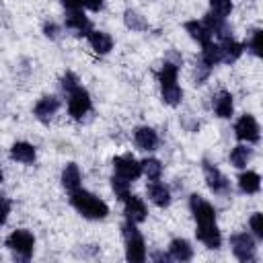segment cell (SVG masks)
Wrapping results in <instances>:
<instances>
[{"label": "cell", "instance_id": "obj_1", "mask_svg": "<svg viewBox=\"0 0 263 263\" xmlns=\"http://www.w3.org/2000/svg\"><path fill=\"white\" fill-rule=\"evenodd\" d=\"M189 208H191V214L195 218V224H197V238L208 247V249H220L222 245V236H220V230H218V224H216V210L210 201H205L201 195L193 193L189 197Z\"/></svg>", "mask_w": 263, "mask_h": 263}, {"label": "cell", "instance_id": "obj_2", "mask_svg": "<svg viewBox=\"0 0 263 263\" xmlns=\"http://www.w3.org/2000/svg\"><path fill=\"white\" fill-rule=\"evenodd\" d=\"M70 203L78 214H82L88 220H103L109 214V205L103 199H99L97 195H92L80 187L70 191Z\"/></svg>", "mask_w": 263, "mask_h": 263}, {"label": "cell", "instance_id": "obj_3", "mask_svg": "<svg viewBox=\"0 0 263 263\" xmlns=\"http://www.w3.org/2000/svg\"><path fill=\"white\" fill-rule=\"evenodd\" d=\"M121 232H123V240H125V259L129 263L146 261V242H144L140 230L136 228V224L127 220L121 226Z\"/></svg>", "mask_w": 263, "mask_h": 263}, {"label": "cell", "instance_id": "obj_4", "mask_svg": "<svg viewBox=\"0 0 263 263\" xmlns=\"http://www.w3.org/2000/svg\"><path fill=\"white\" fill-rule=\"evenodd\" d=\"M6 247L16 261H29L33 255V249H35V238L29 230L18 228L6 236Z\"/></svg>", "mask_w": 263, "mask_h": 263}, {"label": "cell", "instance_id": "obj_5", "mask_svg": "<svg viewBox=\"0 0 263 263\" xmlns=\"http://www.w3.org/2000/svg\"><path fill=\"white\" fill-rule=\"evenodd\" d=\"M230 247L232 253L238 261L242 263H255L257 261V247H255V238L249 232H236L230 236Z\"/></svg>", "mask_w": 263, "mask_h": 263}, {"label": "cell", "instance_id": "obj_6", "mask_svg": "<svg viewBox=\"0 0 263 263\" xmlns=\"http://www.w3.org/2000/svg\"><path fill=\"white\" fill-rule=\"evenodd\" d=\"M203 175H205V183H208V187L216 193V195H230V181L226 179V175L220 171V168H216L212 162H208V160H203Z\"/></svg>", "mask_w": 263, "mask_h": 263}, {"label": "cell", "instance_id": "obj_7", "mask_svg": "<svg viewBox=\"0 0 263 263\" xmlns=\"http://www.w3.org/2000/svg\"><path fill=\"white\" fill-rule=\"evenodd\" d=\"M113 171L117 177L125 179V181H136L142 175V164L132 156V154H121L113 158Z\"/></svg>", "mask_w": 263, "mask_h": 263}, {"label": "cell", "instance_id": "obj_8", "mask_svg": "<svg viewBox=\"0 0 263 263\" xmlns=\"http://www.w3.org/2000/svg\"><path fill=\"white\" fill-rule=\"evenodd\" d=\"M234 136L240 142H249V144H257L259 142V123L253 115L245 113L236 119L234 123Z\"/></svg>", "mask_w": 263, "mask_h": 263}, {"label": "cell", "instance_id": "obj_9", "mask_svg": "<svg viewBox=\"0 0 263 263\" xmlns=\"http://www.w3.org/2000/svg\"><path fill=\"white\" fill-rule=\"evenodd\" d=\"M88 111H90V95L82 86H76L72 92H68V113L74 119H82Z\"/></svg>", "mask_w": 263, "mask_h": 263}, {"label": "cell", "instance_id": "obj_10", "mask_svg": "<svg viewBox=\"0 0 263 263\" xmlns=\"http://www.w3.org/2000/svg\"><path fill=\"white\" fill-rule=\"evenodd\" d=\"M123 208H125V218L129 220V222H134V224H140V222H144L146 220V216H148V210H146V205H144V201L138 197V195H132V193H127L123 199Z\"/></svg>", "mask_w": 263, "mask_h": 263}, {"label": "cell", "instance_id": "obj_11", "mask_svg": "<svg viewBox=\"0 0 263 263\" xmlns=\"http://www.w3.org/2000/svg\"><path fill=\"white\" fill-rule=\"evenodd\" d=\"M58 109H60V99L49 95V97H43V99L37 101V105L33 107V115H35L39 121L49 123L51 117L58 113Z\"/></svg>", "mask_w": 263, "mask_h": 263}, {"label": "cell", "instance_id": "obj_12", "mask_svg": "<svg viewBox=\"0 0 263 263\" xmlns=\"http://www.w3.org/2000/svg\"><path fill=\"white\" fill-rule=\"evenodd\" d=\"M66 27L76 31L78 35H88L92 31V25L84 16L82 8H68V12H66Z\"/></svg>", "mask_w": 263, "mask_h": 263}, {"label": "cell", "instance_id": "obj_13", "mask_svg": "<svg viewBox=\"0 0 263 263\" xmlns=\"http://www.w3.org/2000/svg\"><path fill=\"white\" fill-rule=\"evenodd\" d=\"M134 142H136V146H138L140 150L150 152V150H156V146H158V136H156V132H154L152 127L142 125V127H136V132H134Z\"/></svg>", "mask_w": 263, "mask_h": 263}, {"label": "cell", "instance_id": "obj_14", "mask_svg": "<svg viewBox=\"0 0 263 263\" xmlns=\"http://www.w3.org/2000/svg\"><path fill=\"white\" fill-rule=\"evenodd\" d=\"M146 191H148V197H150V201H152L154 205L166 208V205L171 203V191H168V187H166L164 183H160V181H150L148 187H146Z\"/></svg>", "mask_w": 263, "mask_h": 263}, {"label": "cell", "instance_id": "obj_15", "mask_svg": "<svg viewBox=\"0 0 263 263\" xmlns=\"http://www.w3.org/2000/svg\"><path fill=\"white\" fill-rule=\"evenodd\" d=\"M35 156H37V152H35L33 144H29V142H16L10 148V158L16 160V162L33 164L35 162Z\"/></svg>", "mask_w": 263, "mask_h": 263}, {"label": "cell", "instance_id": "obj_16", "mask_svg": "<svg viewBox=\"0 0 263 263\" xmlns=\"http://www.w3.org/2000/svg\"><path fill=\"white\" fill-rule=\"evenodd\" d=\"M212 105H214V111L218 117L228 119L232 115V95L228 90H218L212 99Z\"/></svg>", "mask_w": 263, "mask_h": 263}, {"label": "cell", "instance_id": "obj_17", "mask_svg": "<svg viewBox=\"0 0 263 263\" xmlns=\"http://www.w3.org/2000/svg\"><path fill=\"white\" fill-rule=\"evenodd\" d=\"M86 39H88V43H90V47L97 51V53H109L111 49H113V39H111V35H107V33H103V31H90L88 35H86Z\"/></svg>", "mask_w": 263, "mask_h": 263}, {"label": "cell", "instance_id": "obj_18", "mask_svg": "<svg viewBox=\"0 0 263 263\" xmlns=\"http://www.w3.org/2000/svg\"><path fill=\"white\" fill-rule=\"evenodd\" d=\"M168 255L175 261H189L193 257V249L185 238H173L168 245Z\"/></svg>", "mask_w": 263, "mask_h": 263}, {"label": "cell", "instance_id": "obj_19", "mask_svg": "<svg viewBox=\"0 0 263 263\" xmlns=\"http://www.w3.org/2000/svg\"><path fill=\"white\" fill-rule=\"evenodd\" d=\"M185 31H187V33L191 35V39H195L201 47L212 41V33L208 31V27H205L201 21H187V23H185Z\"/></svg>", "mask_w": 263, "mask_h": 263}, {"label": "cell", "instance_id": "obj_20", "mask_svg": "<svg viewBox=\"0 0 263 263\" xmlns=\"http://www.w3.org/2000/svg\"><path fill=\"white\" fill-rule=\"evenodd\" d=\"M218 45H220V51H222V62H226V64L236 62L242 55V49H245V45L234 41V39H224Z\"/></svg>", "mask_w": 263, "mask_h": 263}, {"label": "cell", "instance_id": "obj_21", "mask_svg": "<svg viewBox=\"0 0 263 263\" xmlns=\"http://www.w3.org/2000/svg\"><path fill=\"white\" fill-rule=\"evenodd\" d=\"M177 74H179V64L177 62H164L160 66V70L156 72L158 82H160V88L171 86V84H177Z\"/></svg>", "mask_w": 263, "mask_h": 263}, {"label": "cell", "instance_id": "obj_22", "mask_svg": "<svg viewBox=\"0 0 263 263\" xmlns=\"http://www.w3.org/2000/svg\"><path fill=\"white\" fill-rule=\"evenodd\" d=\"M62 185H64V189L68 193L80 187V171H78V164L70 162V164L64 166V171H62Z\"/></svg>", "mask_w": 263, "mask_h": 263}, {"label": "cell", "instance_id": "obj_23", "mask_svg": "<svg viewBox=\"0 0 263 263\" xmlns=\"http://www.w3.org/2000/svg\"><path fill=\"white\" fill-rule=\"evenodd\" d=\"M238 187L242 193H257L261 189V177L255 173V171H247V173H240L238 175Z\"/></svg>", "mask_w": 263, "mask_h": 263}, {"label": "cell", "instance_id": "obj_24", "mask_svg": "<svg viewBox=\"0 0 263 263\" xmlns=\"http://www.w3.org/2000/svg\"><path fill=\"white\" fill-rule=\"evenodd\" d=\"M203 64H208L210 68H214L216 64H220L222 62V51H220V45L218 43H214V41H210V43H205L203 45V49H201V58H199Z\"/></svg>", "mask_w": 263, "mask_h": 263}, {"label": "cell", "instance_id": "obj_25", "mask_svg": "<svg viewBox=\"0 0 263 263\" xmlns=\"http://www.w3.org/2000/svg\"><path fill=\"white\" fill-rule=\"evenodd\" d=\"M123 23H125V27L132 29V31H148V21H146L140 12H136V10H132V8L123 12Z\"/></svg>", "mask_w": 263, "mask_h": 263}, {"label": "cell", "instance_id": "obj_26", "mask_svg": "<svg viewBox=\"0 0 263 263\" xmlns=\"http://www.w3.org/2000/svg\"><path fill=\"white\" fill-rule=\"evenodd\" d=\"M249 158H251V148H249V146L238 144V146H234V148H232V152H230V164H232V166H236V168L247 166Z\"/></svg>", "mask_w": 263, "mask_h": 263}, {"label": "cell", "instance_id": "obj_27", "mask_svg": "<svg viewBox=\"0 0 263 263\" xmlns=\"http://www.w3.org/2000/svg\"><path fill=\"white\" fill-rule=\"evenodd\" d=\"M140 164H142V173H144L150 181H158V179H160V175H162V164H160V160H156V158H146V160H142Z\"/></svg>", "mask_w": 263, "mask_h": 263}, {"label": "cell", "instance_id": "obj_28", "mask_svg": "<svg viewBox=\"0 0 263 263\" xmlns=\"http://www.w3.org/2000/svg\"><path fill=\"white\" fill-rule=\"evenodd\" d=\"M160 92H162V101H164L166 105H171V107H177V105L181 103V99H183V90H181L179 84L164 86V88H160Z\"/></svg>", "mask_w": 263, "mask_h": 263}, {"label": "cell", "instance_id": "obj_29", "mask_svg": "<svg viewBox=\"0 0 263 263\" xmlns=\"http://www.w3.org/2000/svg\"><path fill=\"white\" fill-rule=\"evenodd\" d=\"M66 8H88L92 12H99L105 6V0H62Z\"/></svg>", "mask_w": 263, "mask_h": 263}, {"label": "cell", "instance_id": "obj_30", "mask_svg": "<svg viewBox=\"0 0 263 263\" xmlns=\"http://www.w3.org/2000/svg\"><path fill=\"white\" fill-rule=\"evenodd\" d=\"M210 12L214 16L226 18L232 12V2L230 0H210Z\"/></svg>", "mask_w": 263, "mask_h": 263}, {"label": "cell", "instance_id": "obj_31", "mask_svg": "<svg viewBox=\"0 0 263 263\" xmlns=\"http://www.w3.org/2000/svg\"><path fill=\"white\" fill-rule=\"evenodd\" d=\"M111 187H113V191H115V195H117L119 199H123V197L129 193V181H125V179H121V177H117V175L111 177Z\"/></svg>", "mask_w": 263, "mask_h": 263}, {"label": "cell", "instance_id": "obj_32", "mask_svg": "<svg viewBox=\"0 0 263 263\" xmlns=\"http://www.w3.org/2000/svg\"><path fill=\"white\" fill-rule=\"evenodd\" d=\"M76 86H80L76 74H74V72H66V74L62 76V90L68 95V92H72Z\"/></svg>", "mask_w": 263, "mask_h": 263}, {"label": "cell", "instance_id": "obj_33", "mask_svg": "<svg viewBox=\"0 0 263 263\" xmlns=\"http://www.w3.org/2000/svg\"><path fill=\"white\" fill-rule=\"evenodd\" d=\"M210 72H212V68H210L208 64H203V62L199 60V62L195 64V82H197V84H203V82L208 80Z\"/></svg>", "mask_w": 263, "mask_h": 263}, {"label": "cell", "instance_id": "obj_34", "mask_svg": "<svg viewBox=\"0 0 263 263\" xmlns=\"http://www.w3.org/2000/svg\"><path fill=\"white\" fill-rule=\"evenodd\" d=\"M249 224H251V230H253V234H255L257 238H263V216H261L259 212H255V214L251 216Z\"/></svg>", "mask_w": 263, "mask_h": 263}, {"label": "cell", "instance_id": "obj_35", "mask_svg": "<svg viewBox=\"0 0 263 263\" xmlns=\"http://www.w3.org/2000/svg\"><path fill=\"white\" fill-rule=\"evenodd\" d=\"M249 49L253 55H261V29H255L253 35H251V41H249Z\"/></svg>", "mask_w": 263, "mask_h": 263}, {"label": "cell", "instance_id": "obj_36", "mask_svg": "<svg viewBox=\"0 0 263 263\" xmlns=\"http://www.w3.org/2000/svg\"><path fill=\"white\" fill-rule=\"evenodd\" d=\"M8 214H10V199L4 197V195H0V226L6 224Z\"/></svg>", "mask_w": 263, "mask_h": 263}, {"label": "cell", "instance_id": "obj_37", "mask_svg": "<svg viewBox=\"0 0 263 263\" xmlns=\"http://www.w3.org/2000/svg\"><path fill=\"white\" fill-rule=\"evenodd\" d=\"M43 33H45V37H49V39H58V37H60V27H58L55 23H45Z\"/></svg>", "mask_w": 263, "mask_h": 263}, {"label": "cell", "instance_id": "obj_38", "mask_svg": "<svg viewBox=\"0 0 263 263\" xmlns=\"http://www.w3.org/2000/svg\"><path fill=\"white\" fill-rule=\"evenodd\" d=\"M152 259H154V261H162V263H166V261L171 259V255H168V253H152Z\"/></svg>", "mask_w": 263, "mask_h": 263}, {"label": "cell", "instance_id": "obj_39", "mask_svg": "<svg viewBox=\"0 0 263 263\" xmlns=\"http://www.w3.org/2000/svg\"><path fill=\"white\" fill-rule=\"evenodd\" d=\"M2 179H4V177H2V171H0V181H2Z\"/></svg>", "mask_w": 263, "mask_h": 263}]
</instances>
